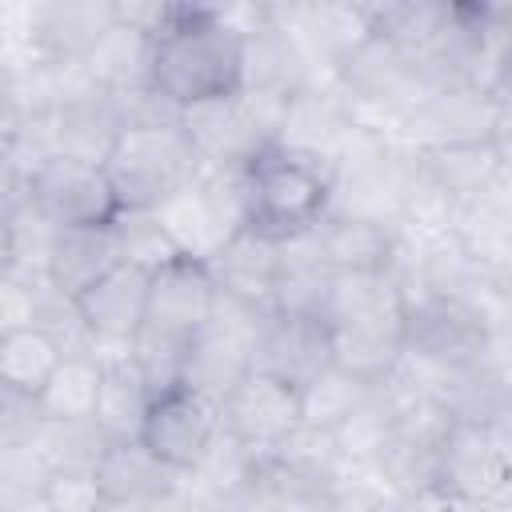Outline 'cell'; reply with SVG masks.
<instances>
[{
  "mask_svg": "<svg viewBox=\"0 0 512 512\" xmlns=\"http://www.w3.org/2000/svg\"><path fill=\"white\" fill-rule=\"evenodd\" d=\"M216 408L220 432L252 452H272L300 424V388L252 368L220 396Z\"/></svg>",
  "mask_w": 512,
  "mask_h": 512,
  "instance_id": "12",
  "label": "cell"
},
{
  "mask_svg": "<svg viewBox=\"0 0 512 512\" xmlns=\"http://www.w3.org/2000/svg\"><path fill=\"white\" fill-rule=\"evenodd\" d=\"M32 120H40V116H32L16 72L8 64H0V156H12V148L20 144V136L28 132Z\"/></svg>",
  "mask_w": 512,
  "mask_h": 512,
  "instance_id": "33",
  "label": "cell"
},
{
  "mask_svg": "<svg viewBox=\"0 0 512 512\" xmlns=\"http://www.w3.org/2000/svg\"><path fill=\"white\" fill-rule=\"evenodd\" d=\"M500 340L492 308L444 292H404V360L432 372H464L488 364Z\"/></svg>",
  "mask_w": 512,
  "mask_h": 512,
  "instance_id": "6",
  "label": "cell"
},
{
  "mask_svg": "<svg viewBox=\"0 0 512 512\" xmlns=\"http://www.w3.org/2000/svg\"><path fill=\"white\" fill-rule=\"evenodd\" d=\"M252 368L280 376L296 388L312 384L324 368H332L324 320L320 316H288V312L264 316L260 332H256V348H252Z\"/></svg>",
  "mask_w": 512,
  "mask_h": 512,
  "instance_id": "16",
  "label": "cell"
},
{
  "mask_svg": "<svg viewBox=\"0 0 512 512\" xmlns=\"http://www.w3.org/2000/svg\"><path fill=\"white\" fill-rule=\"evenodd\" d=\"M56 232L60 228L36 208V200L16 188L0 208V272L24 284H44Z\"/></svg>",
  "mask_w": 512,
  "mask_h": 512,
  "instance_id": "20",
  "label": "cell"
},
{
  "mask_svg": "<svg viewBox=\"0 0 512 512\" xmlns=\"http://www.w3.org/2000/svg\"><path fill=\"white\" fill-rule=\"evenodd\" d=\"M116 240H120V256H124L128 264L148 268V272H152L156 264H164V260L176 256V248H172L168 232L160 228L156 212H120V220H116Z\"/></svg>",
  "mask_w": 512,
  "mask_h": 512,
  "instance_id": "29",
  "label": "cell"
},
{
  "mask_svg": "<svg viewBox=\"0 0 512 512\" xmlns=\"http://www.w3.org/2000/svg\"><path fill=\"white\" fill-rule=\"evenodd\" d=\"M100 168L120 200V212H156L204 176V160L180 128V116L156 124H124Z\"/></svg>",
  "mask_w": 512,
  "mask_h": 512,
  "instance_id": "5",
  "label": "cell"
},
{
  "mask_svg": "<svg viewBox=\"0 0 512 512\" xmlns=\"http://www.w3.org/2000/svg\"><path fill=\"white\" fill-rule=\"evenodd\" d=\"M244 36L216 4H156L148 24V88L176 112L236 96Z\"/></svg>",
  "mask_w": 512,
  "mask_h": 512,
  "instance_id": "1",
  "label": "cell"
},
{
  "mask_svg": "<svg viewBox=\"0 0 512 512\" xmlns=\"http://www.w3.org/2000/svg\"><path fill=\"white\" fill-rule=\"evenodd\" d=\"M180 512H224V508H212V504H196V500H188V496L180 492Z\"/></svg>",
  "mask_w": 512,
  "mask_h": 512,
  "instance_id": "36",
  "label": "cell"
},
{
  "mask_svg": "<svg viewBox=\"0 0 512 512\" xmlns=\"http://www.w3.org/2000/svg\"><path fill=\"white\" fill-rule=\"evenodd\" d=\"M256 312H248L244 304L228 300L224 292L216 296V308L208 316V324L192 336L188 352H184V368H180V384L216 400L244 376L252 372V348H256V332H260Z\"/></svg>",
  "mask_w": 512,
  "mask_h": 512,
  "instance_id": "9",
  "label": "cell"
},
{
  "mask_svg": "<svg viewBox=\"0 0 512 512\" xmlns=\"http://www.w3.org/2000/svg\"><path fill=\"white\" fill-rule=\"evenodd\" d=\"M312 244L324 268L336 276H392L404 248V232L380 216L328 212L312 228Z\"/></svg>",
  "mask_w": 512,
  "mask_h": 512,
  "instance_id": "15",
  "label": "cell"
},
{
  "mask_svg": "<svg viewBox=\"0 0 512 512\" xmlns=\"http://www.w3.org/2000/svg\"><path fill=\"white\" fill-rule=\"evenodd\" d=\"M20 40L32 60L52 68H76L116 24V4L108 0H48L16 8Z\"/></svg>",
  "mask_w": 512,
  "mask_h": 512,
  "instance_id": "11",
  "label": "cell"
},
{
  "mask_svg": "<svg viewBox=\"0 0 512 512\" xmlns=\"http://www.w3.org/2000/svg\"><path fill=\"white\" fill-rule=\"evenodd\" d=\"M0 512H48V504H44L40 492H28V496H16V500L0 504Z\"/></svg>",
  "mask_w": 512,
  "mask_h": 512,
  "instance_id": "35",
  "label": "cell"
},
{
  "mask_svg": "<svg viewBox=\"0 0 512 512\" xmlns=\"http://www.w3.org/2000/svg\"><path fill=\"white\" fill-rule=\"evenodd\" d=\"M104 364L92 352H68L48 384L36 392V408L44 424H92L100 400Z\"/></svg>",
  "mask_w": 512,
  "mask_h": 512,
  "instance_id": "22",
  "label": "cell"
},
{
  "mask_svg": "<svg viewBox=\"0 0 512 512\" xmlns=\"http://www.w3.org/2000/svg\"><path fill=\"white\" fill-rule=\"evenodd\" d=\"M216 276L208 260L196 256H172L148 272V300H144V320L132 340V364L148 388V400L164 388L180 384L184 352L192 336L208 324L216 308Z\"/></svg>",
  "mask_w": 512,
  "mask_h": 512,
  "instance_id": "2",
  "label": "cell"
},
{
  "mask_svg": "<svg viewBox=\"0 0 512 512\" xmlns=\"http://www.w3.org/2000/svg\"><path fill=\"white\" fill-rule=\"evenodd\" d=\"M288 468L304 472L308 480L332 488L336 496L344 492V476L352 472L348 460L340 456V444H336V432L332 428H312V424H296L276 448H272Z\"/></svg>",
  "mask_w": 512,
  "mask_h": 512,
  "instance_id": "27",
  "label": "cell"
},
{
  "mask_svg": "<svg viewBox=\"0 0 512 512\" xmlns=\"http://www.w3.org/2000/svg\"><path fill=\"white\" fill-rule=\"evenodd\" d=\"M332 368L380 384L404 356V292L392 276H336L320 304Z\"/></svg>",
  "mask_w": 512,
  "mask_h": 512,
  "instance_id": "4",
  "label": "cell"
},
{
  "mask_svg": "<svg viewBox=\"0 0 512 512\" xmlns=\"http://www.w3.org/2000/svg\"><path fill=\"white\" fill-rule=\"evenodd\" d=\"M44 476H48V464L40 460V452L32 444L0 448V504L28 496V492H40Z\"/></svg>",
  "mask_w": 512,
  "mask_h": 512,
  "instance_id": "31",
  "label": "cell"
},
{
  "mask_svg": "<svg viewBox=\"0 0 512 512\" xmlns=\"http://www.w3.org/2000/svg\"><path fill=\"white\" fill-rule=\"evenodd\" d=\"M432 484L460 500L500 512L504 496H508V432H504V424L452 420L432 452Z\"/></svg>",
  "mask_w": 512,
  "mask_h": 512,
  "instance_id": "7",
  "label": "cell"
},
{
  "mask_svg": "<svg viewBox=\"0 0 512 512\" xmlns=\"http://www.w3.org/2000/svg\"><path fill=\"white\" fill-rule=\"evenodd\" d=\"M40 408L32 396L8 388L0 380V448H20V444H32L36 432H40Z\"/></svg>",
  "mask_w": 512,
  "mask_h": 512,
  "instance_id": "32",
  "label": "cell"
},
{
  "mask_svg": "<svg viewBox=\"0 0 512 512\" xmlns=\"http://www.w3.org/2000/svg\"><path fill=\"white\" fill-rule=\"evenodd\" d=\"M40 496L48 504V512H104V496L96 488L92 464H60L48 468Z\"/></svg>",
  "mask_w": 512,
  "mask_h": 512,
  "instance_id": "30",
  "label": "cell"
},
{
  "mask_svg": "<svg viewBox=\"0 0 512 512\" xmlns=\"http://www.w3.org/2000/svg\"><path fill=\"white\" fill-rule=\"evenodd\" d=\"M120 240H116V224L112 228H60L52 256H48V272L44 284L72 300L80 296L88 284H96L104 272H112L120 264Z\"/></svg>",
  "mask_w": 512,
  "mask_h": 512,
  "instance_id": "21",
  "label": "cell"
},
{
  "mask_svg": "<svg viewBox=\"0 0 512 512\" xmlns=\"http://www.w3.org/2000/svg\"><path fill=\"white\" fill-rule=\"evenodd\" d=\"M404 124L412 140H420L416 152L468 140H504V100H492L472 84H440L404 116Z\"/></svg>",
  "mask_w": 512,
  "mask_h": 512,
  "instance_id": "14",
  "label": "cell"
},
{
  "mask_svg": "<svg viewBox=\"0 0 512 512\" xmlns=\"http://www.w3.org/2000/svg\"><path fill=\"white\" fill-rule=\"evenodd\" d=\"M336 204L332 164L284 144H264L240 168V228L272 244L308 236Z\"/></svg>",
  "mask_w": 512,
  "mask_h": 512,
  "instance_id": "3",
  "label": "cell"
},
{
  "mask_svg": "<svg viewBox=\"0 0 512 512\" xmlns=\"http://www.w3.org/2000/svg\"><path fill=\"white\" fill-rule=\"evenodd\" d=\"M376 384H364L356 380L352 372H340V368H324L312 384L300 388V424H312V428H340L368 396H372Z\"/></svg>",
  "mask_w": 512,
  "mask_h": 512,
  "instance_id": "28",
  "label": "cell"
},
{
  "mask_svg": "<svg viewBox=\"0 0 512 512\" xmlns=\"http://www.w3.org/2000/svg\"><path fill=\"white\" fill-rule=\"evenodd\" d=\"M84 76L100 88V92H136V88H148V36L120 20L100 36V44L84 56Z\"/></svg>",
  "mask_w": 512,
  "mask_h": 512,
  "instance_id": "23",
  "label": "cell"
},
{
  "mask_svg": "<svg viewBox=\"0 0 512 512\" xmlns=\"http://www.w3.org/2000/svg\"><path fill=\"white\" fill-rule=\"evenodd\" d=\"M128 348L100 356L104 376H100V400H96V416H92V428L100 432V440L136 436L140 416L148 408V388H144V380H140Z\"/></svg>",
  "mask_w": 512,
  "mask_h": 512,
  "instance_id": "24",
  "label": "cell"
},
{
  "mask_svg": "<svg viewBox=\"0 0 512 512\" xmlns=\"http://www.w3.org/2000/svg\"><path fill=\"white\" fill-rule=\"evenodd\" d=\"M332 272L324 268L312 232L280 244V272H276V308L288 316H320V304L328 296Z\"/></svg>",
  "mask_w": 512,
  "mask_h": 512,
  "instance_id": "25",
  "label": "cell"
},
{
  "mask_svg": "<svg viewBox=\"0 0 512 512\" xmlns=\"http://www.w3.org/2000/svg\"><path fill=\"white\" fill-rule=\"evenodd\" d=\"M36 312H40V284H24L0 272V332L36 324Z\"/></svg>",
  "mask_w": 512,
  "mask_h": 512,
  "instance_id": "34",
  "label": "cell"
},
{
  "mask_svg": "<svg viewBox=\"0 0 512 512\" xmlns=\"http://www.w3.org/2000/svg\"><path fill=\"white\" fill-rule=\"evenodd\" d=\"M416 168L452 200H476L504 180V140H468L416 152Z\"/></svg>",
  "mask_w": 512,
  "mask_h": 512,
  "instance_id": "19",
  "label": "cell"
},
{
  "mask_svg": "<svg viewBox=\"0 0 512 512\" xmlns=\"http://www.w3.org/2000/svg\"><path fill=\"white\" fill-rule=\"evenodd\" d=\"M64 344L44 324H24L0 332V380L24 396L36 400V392L48 384L56 364L64 360Z\"/></svg>",
  "mask_w": 512,
  "mask_h": 512,
  "instance_id": "26",
  "label": "cell"
},
{
  "mask_svg": "<svg viewBox=\"0 0 512 512\" xmlns=\"http://www.w3.org/2000/svg\"><path fill=\"white\" fill-rule=\"evenodd\" d=\"M92 476L104 496V504H148V500H168L180 492V472L160 464L136 436L124 440H104L100 452L92 456Z\"/></svg>",
  "mask_w": 512,
  "mask_h": 512,
  "instance_id": "17",
  "label": "cell"
},
{
  "mask_svg": "<svg viewBox=\"0 0 512 512\" xmlns=\"http://www.w3.org/2000/svg\"><path fill=\"white\" fill-rule=\"evenodd\" d=\"M216 288L244 304L256 316H272L276 308V272H280V244L252 236V232H236L212 260H208Z\"/></svg>",
  "mask_w": 512,
  "mask_h": 512,
  "instance_id": "18",
  "label": "cell"
},
{
  "mask_svg": "<svg viewBox=\"0 0 512 512\" xmlns=\"http://www.w3.org/2000/svg\"><path fill=\"white\" fill-rule=\"evenodd\" d=\"M144 300H148V268L128 264V260H120L80 296H72V312L96 360L108 352H124L136 340L140 320H144Z\"/></svg>",
  "mask_w": 512,
  "mask_h": 512,
  "instance_id": "13",
  "label": "cell"
},
{
  "mask_svg": "<svg viewBox=\"0 0 512 512\" xmlns=\"http://www.w3.org/2000/svg\"><path fill=\"white\" fill-rule=\"evenodd\" d=\"M216 436H220L216 400H208L184 384L156 392L136 428V440L180 476H188L200 464V456L212 448Z\"/></svg>",
  "mask_w": 512,
  "mask_h": 512,
  "instance_id": "10",
  "label": "cell"
},
{
  "mask_svg": "<svg viewBox=\"0 0 512 512\" xmlns=\"http://www.w3.org/2000/svg\"><path fill=\"white\" fill-rule=\"evenodd\" d=\"M20 188L56 228H112L120 220V200L100 164L52 152L24 172Z\"/></svg>",
  "mask_w": 512,
  "mask_h": 512,
  "instance_id": "8",
  "label": "cell"
}]
</instances>
